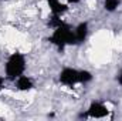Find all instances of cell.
<instances>
[{
  "label": "cell",
  "instance_id": "obj_13",
  "mask_svg": "<svg viewBox=\"0 0 122 121\" xmlns=\"http://www.w3.org/2000/svg\"><path fill=\"white\" fill-rule=\"evenodd\" d=\"M68 1H71V3H78L80 0H68Z\"/></svg>",
  "mask_w": 122,
  "mask_h": 121
},
{
  "label": "cell",
  "instance_id": "obj_5",
  "mask_svg": "<svg viewBox=\"0 0 122 121\" xmlns=\"http://www.w3.org/2000/svg\"><path fill=\"white\" fill-rule=\"evenodd\" d=\"M87 33H88V26H87V23H81V24L77 27V30L74 31V34H75V40H77V44H80V43H82V41L85 40Z\"/></svg>",
  "mask_w": 122,
  "mask_h": 121
},
{
  "label": "cell",
  "instance_id": "obj_8",
  "mask_svg": "<svg viewBox=\"0 0 122 121\" xmlns=\"http://www.w3.org/2000/svg\"><path fill=\"white\" fill-rule=\"evenodd\" d=\"M104 6H105V10H108V11H114V10L119 6V0H105Z\"/></svg>",
  "mask_w": 122,
  "mask_h": 121
},
{
  "label": "cell",
  "instance_id": "obj_6",
  "mask_svg": "<svg viewBox=\"0 0 122 121\" xmlns=\"http://www.w3.org/2000/svg\"><path fill=\"white\" fill-rule=\"evenodd\" d=\"M17 88L20 91H27V90H31L33 88V83L29 77L26 76H20L17 77Z\"/></svg>",
  "mask_w": 122,
  "mask_h": 121
},
{
  "label": "cell",
  "instance_id": "obj_2",
  "mask_svg": "<svg viewBox=\"0 0 122 121\" xmlns=\"http://www.w3.org/2000/svg\"><path fill=\"white\" fill-rule=\"evenodd\" d=\"M24 67H26L24 56L21 53H13L6 64V74L10 80H14L21 76V73L24 71Z\"/></svg>",
  "mask_w": 122,
  "mask_h": 121
},
{
  "label": "cell",
  "instance_id": "obj_9",
  "mask_svg": "<svg viewBox=\"0 0 122 121\" xmlns=\"http://www.w3.org/2000/svg\"><path fill=\"white\" fill-rule=\"evenodd\" d=\"M92 78L90 71H80V83H87Z\"/></svg>",
  "mask_w": 122,
  "mask_h": 121
},
{
  "label": "cell",
  "instance_id": "obj_1",
  "mask_svg": "<svg viewBox=\"0 0 122 121\" xmlns=\"http://www.w3.org/2000/svg\"><path fill=\"white\" fill-rule=\"evenodd\" d=\"M50 41L53 44L58 46L60 50H62L67 44H77L75 34L71 31L70 26H67V24H62L60 27H56L53 36L50 37Z\"/></svg>",
  "mask_w": 122,
  "mask_h": 121
},
{
  "label": "cell",
  "instance_id": "obj_12",
  "mask_svg": "<svg viewBox=\"0 0 122 121\" xmlns=\"http://www.w3.org/2000/svg\"><path fill=\"white\" fill-rule=\"evenodd\" d=\"M118 81H119V84H122V73L119 74V77H118Z\"/></svg>",
  "mask_w": 122,
  "mask_h": 121
},
{
  "label": "cell",
  "instance_id": "obj_10",
  "mask_svg": "<svg viewBox=\"0 0 122 121\" xmlns=\"http://www.w3.org/2000/svg\"><path fill=\"white\" fill-rule=\"evenodd\" d=\"M48 24H50L51 27H60V26L65 24V23H64V22H62L61 19H58V17H57V16L54 14V17H53V19L50 20V23H48Z\"/></svg>",
  "mask_w": 122,
  "mask_h": 121
},
{
  "label": "cell",
  "instance_id": "obj_7",
  "mask_svg": "<svg viewBox=\"0 0 122 121\" xmlns=\"http://www.w3.org/2000/svg\"><path fill=\"white\" fill-rule=\"evenodd\" d=\"M47 1H48V4H50L51 11H53L56 16H58V14L64 13V11L67 10V6H65V4H61L60 0H47Z\"/></svg>",
  "mask_w": 122,
  "mask_h": 121
},
{
  "label": "cell",
  "instance_id": "obj_11",
  "mask_svg": "<svg viewBox=\"0 0 122 121\" xmlns=\"http://www.w3.org/2000/svg\"><path fill=\"white\" fill-rule=\"evenodd\" d=\"M3 84H4V78L0 77V90H1V87H3Z\"/></svg>",
  "mask_w": 122,
  "mask_h": 121
},
{
  "label": "cell",
  "instance_id": "obj_4",
  "mask_svg": "<svg viewBox=\"0 0 122 121\" xmlns=\"http://www.w3.org/2000/svg\"><path fill=\"white\" fill-rule=\"evenodd\" d=\"M108 114V110L105 105L99 104V103H92L87 111V116L94 117V118H101V117H105Z\"/></svg>",
  "mask_w": 122,
  "mask_h": 121
},
{
  "label": "cell",
  "instance_id": "obj_3",
  "mask_svg": "<svg viewBox=\"0 0 122 121\" xmlns=\"http://www.w3.org/2000/svg\"><path fill=\"white\" fill-rule=\"evenodd\" d=\"M60 81L67 86H74L75 83H80V71L74 68H64L60 73Z\"/></svg>",
  "mask_w": 122,
  "mask_h": 121
}]
</instances>
